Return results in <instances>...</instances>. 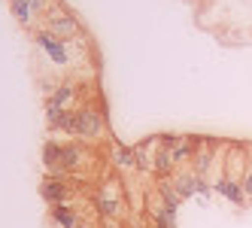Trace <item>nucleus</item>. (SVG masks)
<instances>
[{"mask_svg":"<svg viewBox=\"0 0 252 228\" xmlns=\"http://www.w3.org/2000/svg\"><path fill=\"white\" fill-rule=\"evenodd\" d=\"M246 192L252 195V177H246Z\"/></svg>","mask_w":252,"mask_h":228,"instance_id":"nucleus-10","label":"nucleus"},{"mask_svg":"<svg viewBox=\"0 0 252 228\" xmlns=\"http://www.w3.org/2000/svg\"><path fill=\"white\" fill-rule=\"evenodd\" d=\"M40 46L52 55V61H58V64H64L67 61V55H64V49H61V43L52 37V33H40Z\"/></svg>","mask_w":252,"mask_h":228,"instance_id":"nucleus-1","label":"nucleus"},{"mask_svg":"<svg viewBox=\"0 0 252 228\" xmlns=\"http://www.w3.org/2000/svg\"><path fill=\"white\" fill-rule=\"evenodd\" d=\"M216 189H219V192H225V195H228L231 201H237V198H240V189L234 186V183H219V186H216Z\"/></svg>","mask_w":252,"mask_h":228,"instance_id":"nucleus-7","label":"nucleus"},{"mask_svg":"<svg viewBox=\"0 0 252 228\" xmlns=\"http://www.w3.org/2000/svg\"><path fill=\"white\" fill-rule=\"evenodd\" d=\"M64 195H67V189H64L61 183H55V180L43 183V198H49V201H61Z\"/></svg>","mask_w":252,"mask_h":228,"instance_id":"nucleus-3","label":"nucleus"},{"mask_svg":"<svg viewBox=\"0 0 252 228\" xmlns=\"http://www.w3.org/2000/svg\"><path fill=\"white\" fill-rule=\"evenodd\" d=\"M116 162H122V164H134V155H131L128 149H119V152H116Z\"/></svg>","mask_w":252,"mask_h":228,"instance_id":"nucleus-8","label":"nucleus"},{"mask_svg":"<svg viewBox=\"0 0 252 228\" xmlns=\"http://www.w3.org/2000/svg\"><path fill=\"white\" fill-rule=\"evenodd\" d=\"M55 216H58V219H61V225H67V228H73V225H76L73 213H70V210H64V207H55Z\"/></svg>","mask_w":252,"mask_h":228,"instance_id":"nucleus-6","label":"nucleus"},{"mask_svg":"<svg viewBox=\"0 0 252 228\" xmlns=\"http://www.w3.org/2000/svg\"><path fill=\"white\" fill-rule=\"evenodd\" d=\"M73 19H55V33H61V37H64V33H73Z\"/></svg>","mask_w":252,"mask_h":228,"instance_id":"nucleus-5","label":"nucleus"},{"mask_svg":"<svg viewBox=\"0 0 252 228\" xmlns=\"http://www.w3.org/2000/svg\"><path fill=\"white\" fill-rule=\"evenodd\" d=\"M97 128H100V119L94 113H79L76 116V131L79 134H97Z\"/></svg>","mask_w":252,"mask_h":228,"instance_id":"nucleus-2","label":"nucleus"},{"mask_svg":"<svg viewBox=\"0 0 252 228\" xmlns=\"http://www.w3.org/2000/svg\"><path fill=\"white\" fill-rule=\"evenodd\" d=\"M100 207H103V210H106V213H116V210H119V207H116V204H113V201H100Z\"/></svg>","mask_w":252,"mask_h":228,"instance_id":"nucleus-9","label":"nucleus"},{"mask_svg":"<svg viewBox=\"0 0 252 228\" xmlns=\"http://www.w3.org/2000/svg\"><path fill=\"white\" fill-rule=\"evenodd\" d=\"M12 12L19 15L22 22H28L31 19V3H28V0H12Z\"/></svg>","mask_w":252,"mask_h":228,"instance_id":"nucleus-4","label":"nucleus"}]
</instances>
